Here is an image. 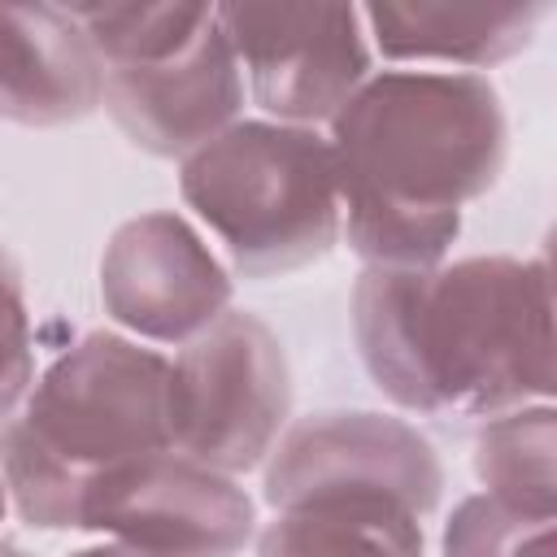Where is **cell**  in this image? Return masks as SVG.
<instances>
[{"label":"cell","mask_w":557,"mask_h":557,"mask_svg":"<svg viewBox=\"0 0 557 557\" xmlns=\"http://www.w3.org/2000/svg\"><path fill=\"white\" fill-rule=\"evenodd\" d=\"M348 322L366 374L405 413L487 422L553 400L544 257L479 252L431 270L366 265Z\"/></svg>","instance_id":"obj_1"},{"label":"cell","mask_w":557,"mask_h":557,"mask_svg":"<svg viewBox=\"0 0 557 557\" xmlns=\"http://www.w3.org/2000/svg\"><path fill=\"white\" fill-rule=\"evenodd\" d=\"M339 239L383 270H431L509 157V117L487 74L374 70L331 117Z\"/></svg>","instance_id":"obj_2"},{"label":"cell","mask_w":557,"mask_h":557,"mask_svg":"<svg viewBox=\"0 0 557 557\" xmlns=\"http://www.w3.org/2000/svg\"><path fill=\"white\" fill-rule=\"evenodd\" d=\"M170 357L122 331H87L52 357L0 426L9 509L35 531H74L83 492L170 448Z\"/></svg>","instance_id":"obj_3"},{"label":"cell","mask_w":557,"mask_h":557,"mask_svg":"<svg viewBox=\"0 0 557 557\" xmlns=\"http://www.w3.org/2000/svg\"><path fill=\"white\" fill-rule=\"evenodd\" d=\"M178 196L244 278H283L339 244L326 131L239 117L178 161Z\"/></svg>","instance_id":"obj_4"},{"label":"cell","mask_w":557,"mask_h":557,"mask_svg":"<svg viewBox=\"0 0 557 557\" xmlns=\"http://www.w3.org/2000/svg\"><path fill=\"white\" fill-rule=\"evenodd\" d=\"M165 422L170 453L231 479L261 470L292 422V366L274 326L231 305L213 326L174 348Z\"/></svg>","instance_id":"obj_5"},{"label":"cell","mask_w":557,"mask_h":557,"mask_svg":"<svg viewBox=\"0 0 557 557\" xmlns=\"http://www.w3.org/2000/svg\"><path fill=\"white\" fill-rule=\"evenodd\" d=\"M444 461L405 418L383 409H318L292 418L261 466V500L296 509L313 500H396L435 513Z\"/></svg>","instance_id":"obj_6"},{"label":"cell","mask_w":557,"mask_h":557,"mask_svg":"<svg viewBox=\"0 0 557 557\" xmlns=\"http://www.w3.org/2000/svg\"><path fill=\"white\" fill-rule=\"evenodd\" d=\"M248 104L283 126L326 131L374 74L361 4H218Z\"/></svg>","instance_id":"obj_7"},{"label":"cell","mask_w":557,"mask_h":557,"mask_svg":"<svg viewBox=\"0 0 557 557\" xmlns=\"http://www.w3.org/2000/svg\"><path fill=\"white\" fill-rule=\"evenodd\" d=\"M74 531L148 557H239L257 535V500L239 479L165 448L100 474Z\"/></svg>","instance_id":"obj_8"},{"label":"cell","mask_w":557,"mask_h":557,"mask_svg":"<svg viewBox=\"0 0 557 557\" xmlns=\"http://www.w3.org/2000/svg\"><path fill=\"white\" fill-rule=\"evenodd\" d=\"M100 305L113 326L148 348H183L231 300V265L174 209L126 218L100 252Z\"/></svg>","instance_id":"obj_9"},{"label":"cell","mask_w":557,"mask_h":557,"mask_svg":"<svg viewBox=\"0 0 557 557\" xmlns=\"http://www.w3.org/2000/svg\"><path fill=\"white\" fill-rule=\"evenodd\" d=\"M244 104V74L222 30L218 4L213 17L178 48L148 61L104 65L100 109L113 117L126 144L148 157L183 161L231 122H239Z\"/></svg>","instance_id":"obj_10"},{"label":"cell","mask_w":557,"mask_h":557,"mask_svg":"<svg viewBox=\"0 0 557 557\" xmlns=\"http://www.w3.org/2000/svg\"><path fill=\"white\" fill-rule=\"evenodd\" d=\"M104 70L70 9L0 4V117L52 131L100 109Z\"/></svg>","instance_id":"obj_11"},{"label":"cell","mask_w":557,"mask_h":557,"mask_svg":"<svg viewBox=\"0 0 557 557\" xmlns=\"http://www.w3.org/2000/svg\"><path fill=\"white\" fill-rule=\"evenodd\" d=\"M548 4H453V0H383L366 4L370 48L392 65L483 74L513 61L540 35Z\"/></svg>","instance_id":"obj_12"},{"label":"cell","mask_w":557,"mask_h":557,"mask_svg":"<svg viewBox=\"0 0 557 557\" xmlns=\"http://www.w3.org/2000/svg\"><path fill=\"white\" fill-rule=\"evenodd\" d=\"M257 557H426L422 518L396 500H313L274 509Z\"/></svg>","instance_id":"obj_13"},{"label":"cell","mask_w":557,"mask_h":557,"mask_svg":"<svg viewBox=\"0 0 557 557\" xmlns=\"http://www.w3.org/2000/svg\"><path fill=\"white\" fill-rule=\"evenodd\" d=\"M474 479L487 496L535 513L557 518V409L522 405L479 422L474 435Z\"/></svg>","instance_id":"obj_14"},{"label":"cell","mask_w":557,"mask_h":557,"mask_svg":"<svg viewBox=\"0 0 557 557\" xmlns=\"http://www.w3.org/2000/svg\"><path fill=\"white\" fill-rule=\"evenodd\" d=\"M440 557H553V518L470 492L444 522Z\"/></svg>","instance_id":"obj_15"},{"label":"cell","mask_w":557,"mask_h":557,"mask_svg":"<svg viewBox=\"0 0 557 557\" xmlns=\"http://www.w3.org/2000/svg\"><path fill=\"white\" fill-rule=\"evenodd\" d=\"M35 383V335L26 309V283L13 252L0 239V426L26 400Z\"/></svg>","instance_id":"obj_16"},{"label":"cell","mask_w":557,"mask_h":557,"mask_svg":"<svg viewBox=\"0 0 557 557\" xmlns=\"http://www.w3.org/2000/svg\"><path fill=\"white\" fill-rule=\"evenodd\" d=\"M65 557H148V553L126 548V544H117V540H96V544H83V548L65 553Z\"/></svg>","instance_id":"obj_17"},{"label":"cell","mask_w":557,"mask_h":557,"mask_svg":"<svg viewBox=\"0 0 557 557\" xmlns=\"http://www.w3.org/2000/svg\"><path fill=\"white\" fill-rule=\"evenodd\" d=\"M0 557H30L22 544H13V540H0Z\"/></svg>","instance_id":"obj_18"},{"label":"cell","mask_w":557,"mask_h":557,"mask_svg":"<svg viewBox=\"0 0 557 557\" xmlns=\"http://www.w3.org/2000/svg\"><path fill=\"white\" fill-rule=\"evenodd\" d=\"M9 513V496H4V479H0V518Z\"/></svg>","instance_id":"obj_19"}]
</instances>
